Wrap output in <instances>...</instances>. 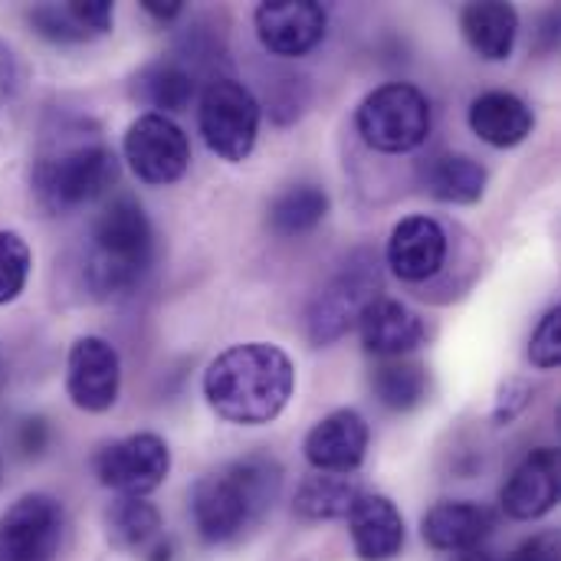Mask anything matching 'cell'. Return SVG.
Here are the masks:
<instances>
[{"instance_id": "6da1fadb", "label": "cell", "mask_w": 561, "mask_h": 561, "mask_svg": "<svg viewBox=\"0 0 561 561\" xmlns=\"http://www.w3.org/2000/svg\"><path fill=\"white\" fill-rule=\"evenodd\" d=\"M296 391V368L279 345L247 342L220 352L204 371V398L217 417L240 427L276 421Z\"/></svg>"}, {"instance_id": "7a4b0ae2", "label": "cell", "mask_w": 561, "mask_h": 561, "mask_svg": "<svg viewBox=\"0 0 561 561\" xmlns=\"http://www.w3.org/2000/svg\"><path fill=\"white\" fill-rule=\"evenodd\" d=\"M279 490L283 467L266 454L243 457L197 480L191 490V519L197 536L207 546H227L240 539L247 529L266 519Z\"/></svg>"}, {"instance_id": "3957f363", "label": "cell", "mask_w": 561, "mask_h": 561, "mask_svg": "<svg viewBox=\"0 0 561 561\" xmlns=\"http://www.w3.org/2000/svg\"><path fill=\"white\" fill-rule=\"evenodd\" d=\"M118 178V158L99 131L66 125L49 135L33 161V194L49 214L76 210L95 201Z\"/></svg>"}, {"instance_id": "277c9868", "label": "cell", "mask_w": 561, "mask_h": 561, "mask_svg": "<svg viewBox=\"0 0 561 561\" xmlns=\"http://www.w3.org/2000/svg\"><path fill=\"white\" fill-rule=\"evenodd\" d=\"M154 263V230L135 197H115L92 224L85 283L95 296H125Z\"/></svg>"}, {"instance_id": "5b68a950", "label": "cell", "mask_w": 561, "mask_h": 561, "mask_svg": "<svg viewBox=\"0 0 561 561\" xmlns=\"http://www.w3.org/2000/svg\"><path fill=\"white\" fill-rule=\"evenodd\" d=\"M431 102L411 82L378 85L362 99L355 112L362 141L381 154H404L421 148L431 135Z\"/></svg>"}, {"instance_id": "8992f818", "label": "cell", "mask_w": 561, "mask_h": 561, "mask_svg": "<svg viewBox=\"0 0 561 561\" xmlns=\"http://www.w3.org/2000/svg\"><path fill=\"white\" fill-rule=\"evenodd\" d=\"M197 125L207 141V148L230 161L240 164L253 154L256 135H260V102L256 95L230 79V76H214L207 89L201 92V108H197Z\"/></svg>"}, {"instance_id": "52a82bcc", "label": "cell", "mask_w": 561, "mask_h": 561, "mask_svg": "<svg viewBox=\"0 0 561 561\" xmlns=\"http://www.w3.org/2000/svg\"><path fill=\"white\" fill-rule=\"evenodd\" d=\"M381 279H378V263L368 253H358L345 263L342 273H335L309 302L306 309V335L312 345H332L342 335H348L362 312L378 299Z\"/></svg>"}, {"instance_id": "ba28073f", "label": "cell", "mask_w": 561, "mask_h": 561, "mask_svg": "<svg viewBox=\"0 0 561 561\" xmlns=\"http://www.w3.org/2000/svg\"><path fill=\"white\" fill-rule=\"evenodd\" d=\"M122 151L135 178L151 187L174 184L191 168L187 135L168 115H158V112H145L128 125Z\"/></svg>"}, {"instance_id": "9c48e42d", "label": "cell", "mask_w": 561, "mask_h": 561, "mask_svg": "<svg viewBox=\"0 0 561 561\" xmlns=\"http://www.w3.org/2000/svg\"><path fill=\"white\" fill-rule=\"evenodd\" d=\"M171 473V450L158 434H131L125 440L108 444L95 457V477L105 490L118 496L145 500L154 493Z\"/></svg>"}, {"instance_id": "30bf717a", "label": "cell", "mask_w": 561, "mask_h": 561, "mask_svg": "<svg viewBox=\"0 0 561 561\" xmlns=\"http://www.w3.org/2000/svg\"><path fill=\"white\" fill-rule=\"evenodd\" d=\"M62 526V506L53 496H23L0 516V561H56Z\"/></svg>"}, {"instance_id": "8fae6325", "label": "cell", "mask_w": 561, "mask_h": 561, "mask_svg": "<svg viewBox=\"0 0 561 561\" xmlns=\"http://www.w3.org/2000/svg\"><path fill=\"white\" fill-rule=\"evenodd\" d=\"M118 385H122L118 352L99 335L76 339L66 358V391L72 404L79 411L102 414L118 401Z\"/></svg>"}, {"instance_id": "7c38bea8", "label": "cell", "mask_w": 561, "mask_h": 561, "mask_svg": "<svg viewBox=\"0 0 561 561\" xmlns=\"http://www.w3.org/2000/svg\"><path fill=\"white\" fill-rule=\"evenodd\" d=\"M260 43L283 59L312 53L329 26V13L316 0H266L253 13Z\"/></svg>"}, {"instance_id": "4fadbf2b", "label": "cell", "mask_w": 561, "mask_h": 561, "mask_svg": "<svg viewBox=\"0 0 561 561\" xmlns=\"http://www.w3.org/2000/svg\"><path fill=\"white\" fill-rule=\"evenodd\" d=\"M368 440H371V434H368L365 417L352 408H342V411H332L329 417H322L309 431L302 450H306V460L312 470L348 477L365 463Z\"/></svg>"}, {"instance_id": "5bb4252c", "label": "cell", "mask_w": 561, "mask_h": 561, "mask_svg": "<svg viewBox=\"0 0 561 561\" xmlns=\"http://www.w3.org/2000/svg\"><path fill=\"white\" fill-rule=\"evenodd\" d=\"M561 477H559V450L539 447L533 450L506 480L503 486V510L516 523H533L549 516L559 506Z\"/></svg>"}, {"instance_id": "9a60e30c", "label": "cell", "mask_w": 561, "mask_h": 561, "mask_svg": "<svg viewBox=\"0 0 561 561\" xmlns=\"http://www.w3.org/2000/svg\"><path fill=\"white\" fill-rule=\"evenodd\" d=\"M447 260V233L434 217H404L388 240V266L404 283H427Z\"/></svg>"}, {"instance_id": "2e32d148", "label": "cell", "mask_w": 561, "mask_h": 561, "mask_svg": "<svg viewBox=\"0 0 561 561\" xmlns=\"http://www.w3.org/2000/svg\"><path fill=\"white\" fill-rule=\"evenodd\" d=\"M348 533L362 561H391L404 549V516L381 493H362L348 513Z\"/></svg>"}, {"instance_id": "e0dca14e", "label": "cell", "mask_w": 561, "mask_h": 561, "mask_svg": "<svg viewBox=\"0 0 561 561\" xmlns=\"http://www.w3.org/2000/svg\"><path fill=\"white\" fill-rule=\"evenodd\" d=\"M108 542L118 552L138 556L141 561H171V539L164 536L161 513L138 496H118L108 513Z\"/></svg>"}, {"instance_id": "ac0fdd59", "label": "cell", "mask_w": 561, "mask_h": 561, "mask_svg": "<svg viewBox=\"0 0 561 561\" xmlns=\"http://www.w3.org/2000/svg\"><path fill=\"white\" fill-rule=\"evenodd\" d=\"M358 332H362V345L365 352L385 358H404L414 348L424 345V322L417 312H411L404 302L378 296L358 319Z\"/></svg>"}, {"instance_id": "d6986e66", "label": "cell", "mask_w": 561, "mask_h": 561, "mask_svg": "<svg viewBox=\"0 0 561 561\" xmlns=\"http://www.w3.org/2000/svg\"><path fill=\"white\" fill-rule=\"evenodd\" d=\"M493 526L496 516L486 506L454 500V503H437L421 519V536L437 552H477L480 542L493 533Z\"/></svg>"}, {"instance_id": "ffe728a7", "label": "cell", "mask_w": 561, "mask_h": 561, "mask_svg": "<svg viewBox=\"0 0 561 561\" xmlns=\"http://www.w3.org/2000/svg\"><path fill=\"white\" fill-rule=\"evenodd\" d=\"M533 108L516 92H483L470 105V128L480 141L493 148H513L533 135Z\"/></svg>"}, {"instance_id": "44dd1931", "label": "cell", "mask_w": 561, "mask_h": 561, "mask_svg": "<svg viewBox=\"0 0 561 561\" xmlns=\"http://www.w3.org/2000/svg\"><path fill=\"white\" fill-rule=\"evenodd\" d=\"M30 23L39 36L53 43H82L112 30V3L108 0L43 3L30 10Z\"/></svg>"}, {"instance_id": "7402d4cb", "label": "cell", "mask_w": 561, "mask_h": 561, "mask_svg": "<svg viewBox=\"0 0 561 561\" xmlns=\"http://www.w3.org/2000/svg\"><path fill=\"white\" fill-rule=\"evenodd\" d=\"M460 30L480 59L500 62L513 56L516 36H519V13L503 0L467 3L460 10Z\"/></svg>"}, {"instance_id": "603a6c76", "label": "cell", "mask_w": 561, "mask_h": 561, "mask_svg": "<svg viewBox=\"0 0 561 561\" xmlns=\"http://www.w3.org/2000/svg\"><path fill=\"white\" fill-rule=\"evenodd\" d=\"M421 184L444 204H477L486 191V168L470 154H437L421 164Z\"/></svg>"}, {"instance_id": "cb8c5ba5", "label": "cell", "mask_w": 561, "mask_h": 561, "mask_svg": "<svg viewBox=\"0 0 561 561\" xmlns=\"http://www.w3.org/2000/svg\"><path fill=\"white\" fill-rule=\"evenodd\" d=\"M194 85H197V79L187 62H181L174 56H168V59L161 56L135 76V99L158 108V115L184 112L194 99Z\"/></svg>"}, {"instance_id": "d4e9b609", "label": "cell", "mask_w": 561, "mask_h": 561, "mask_svg": "<svg viewBox=\"0 0 561 561\" xmlns=\"http://www.w3.org/2000/svg\"><path fill=\"white\" fill-rule=\"evenodd\" d=\"M362 483L355 477L342 473H319L309 477L299 493H296V513L312 523H329V519H348L355 500L362 496Z\"/></svg>"}, {"instance_id": "484cf974", "label": "cell", "mask_w": 561, "mask_h": 561, "mask_svg": "<svg viewBox=\"0 0 561 561\" xmlns=\"http://www.w3.org/2000/svg\"><path fill=\"white\" fill-rule=\"evenodd\" d=\"M371 388L375 398L388 408V411H414L424 404L427 398V371L417 362L408 358H385L375 371H371Z\"/></svg>"}, {"instance_id": "4316f807", "label": "cell", "mask_w": 561, "mask_h": 561, "mask_svg": "<svg viewBox=\"0 0 561 561\" xmlns=\"http://www.w3.org/2000/svg\"><path fill=\"white\" fill-rule=\"evenodd\" d=\"M329 214V194L316 184H296L270 204V230L276 237H302Z\"/></svg>"}, {"instance_id": "83f0119b", "label": "cell", "mask_w": 561, "mask_h": 561, "mask_svg": "<svg viewBox=\"0 0 561 561\" xmlns=\"http://www.w3.org/2000/svg\"><path fill=\"white\" fill-rule=\"evenodd\" d=\"M33 253L26 240L13 230H0V306L13 302L30 279Z\"/></svg>"}, {"instance_id": "f1b7e54d", "label": "cell", "mask_w": 561, "mask_h": 561, "mask_svg": "<svg viewBox=\"0 0 561 561\" xmlns=\"http://www.w3.org/2000/svg\"><path fill=\"white\" fill-rule=\"evenodd\" d=\"M529 358L536 368L552 371L561 362V309H549L542 316V322L536 325L533 339H529Z\"/></svg>"}, {"instance_id": "f546056e", "label": "cell", "mask_w": 561, "mask_h": 561, "mask_svg": "<svg viewBox=\"0 0 561 561\" xmlns=\"http://www.w3.org/2000/svg\"><path fill=\"white\" fill-rule=\"evenodd\" d=\"M529 401H533V388L526 385V381H519V378H513V381H506L503 388H500V398H496V424L503 427V424H513L526 408H529Z\"/></svg>"}, {"instance_id": "4dcf8cb0", "label": "cell", "mask_w": 561, "mask_h": 561, "mask_svg": "<svg viewBox=\"0 0 561 561\" xmlns=\"http://www.w3.org/2000/svg\"><path fill=\"white\" fill-rule=\"evenodd\" d=\"M506 561H561V546L556 533H542L536 539H526Z\"/></svg>"}, {"instance_id": "1f68e13d", "label": "cell", "mask_w": 561, "mask_h": 561, "mask_svg": "<svg viewBox=\"0 0 561 561\" xmlns=\"http://www.w3.org/2000/svg\"><path fill=\"white\" fill-rule=\"evenodd\" d=\"M16 82H20V69H16V56L13 49L0 39V105L13 99L16 92Z\"/></svg>"}, {"instance_id": "d6a6232c", "label": "cell", "mask_w": 561, "mask_h": 561, "mask_svg": "<svg viewBox=\"0 0 561 561\" xmlns=\"http://www.w3.org/2000/svg\"><path fill=\"white\" fill-rule=\"evenodd\" d=\"M46 437H49L46 421H39V417L23 421V427H20V450L23 454H39L46 447Z\"/></svg>"}, {"instance_id": "836d02e7", "label": "cell", "mask_w": 561, "mask_h": 561, "mask_svg": "<svg viewBox=\"0 0 561 561\" xmlns=\"http://www.w3.org/2000/svg\"><path fill=\"white\" fill-rule=\"evenodd\" d=\"M141 10L151 13L154 20L168 23V20H174V16L184 10V3H181V0H141Z\"/></svg>"}, {"instance_id": "e575fe53", "label": "cell", "mask_w": 561, "mask_h": 561, "mask_svg": "<svg viewBox=\"0 0 561 561\" xmlns=\"http://www.w3.org/2000/svg\"><path fill=\"white\" fill-rule=\"evenodd\" d=\"M454 561H493L490 556H483V552H463L460 559H454Z\"/></svg>"}]
</instances>
